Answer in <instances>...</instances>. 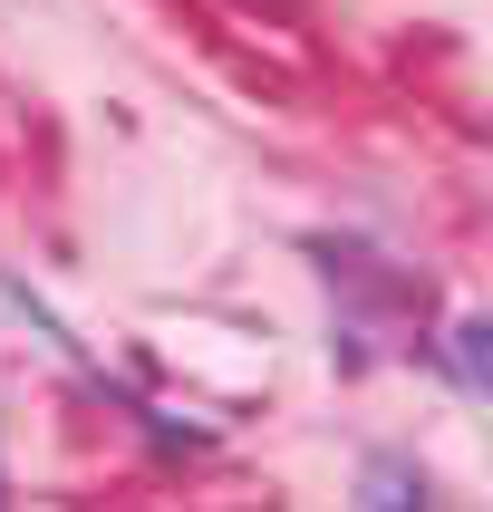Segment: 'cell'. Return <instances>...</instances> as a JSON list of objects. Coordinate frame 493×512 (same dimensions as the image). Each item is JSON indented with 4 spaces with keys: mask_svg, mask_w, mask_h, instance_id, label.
I'll list each match as a JSON object with an SVG mask.
<instances>
[]
</instances>
